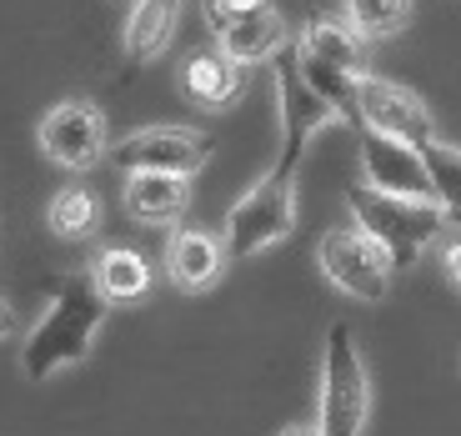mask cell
I'll return each instance as SVG.
<instances>
[{"instance_id": "6", "label": "cell", "mask_w": 461, "mask_h": 436, "mask_svg": "<svg viewBox=\"0 0 461 436\" xmlns=\"http://www.w3.org/2000/svg\"><path fill=\"white\" fill-rule=\"evenodd\" d=\"M316 266H321L326 281L351 301H386L392 271H396L392 256L381 251L357 221H351V226H331L321 241H316Z\"/></svg>"}, {"instance_id": "8", "label": "cell", "mask_w": 461, "mask_h": 436, "mask_svg": "<svg viewBox=\"0 0 461 436\" xmlns=\"http://www.w3.org/2000/svg\"><path fill=\"white\" fill-rule=\"evenodd\" d=\"M351 115H357V131H381V136L411 141V146H431L437 141V121H431V105L411 91V86L381 81V76H361L357 81V101H351Z\"/></svg>"}, {"instance_id": "13", "label": "cell", "mask_w": 461, "mask_h": 436, "mask_svg": "<svg viewBox=\"0 0 461 436\" xmlns=\"http://www.w3.org/2000/svg\"><path fill=\"white\" fill-rule=\"evenodd\" d=\"M191 201V176H171V171H131L121 186V206L131 221L140 226H171Z\"/></svg>"}, {"instance_id": "11", "label": "cell", "mask_w": 461, "mask_h": 436, "mask_svg": "<svg viewBox=\"0 0 461 436\" xmlns=\"http://www.w3.org/2000/svg\"><path fill=\"white\" fill-rule=\"evenodd\" d=\"M230 266V251H226V236L221 231H206V226H181L166 246V276H171L176 291H211L221 281V271Z\"/></svg>"}, {"instance_id": "7", "label": "cell", "mask_w": 461, "mask_h": 436, "mask_svg": "<svg viewBox=\"0 0 461 436\" xmlns=\"http://www.w3.org/2000/svg\"><path fill=\"white\" fill-rule=\"evenodd\" d=\"M35 141L46 150V161H56L60 171H91L111 156V136H105V115L95 101L86 95H70V101H56L41 126H35Z\"/></svg>"}, {"instance_id": "16", "label": "cell", "mask_w": 461, "mask_h": 436, "mask_svg": "<svg viewBox=\"0 0 461 436\" xmlns=\"http://www.w3.org/2000/svg\"><path fill=\"white\" fill-rule=\"evenodd\" d=\"M291 31H286V15L276 11V5H266V11L246 15V21H236L230 31L216 35V46L226 50L230 60H241V66H261V60H276L281 50H286Z\"/></svg>"}, {"instance_id": "3", "label": "cell", "mask_w": 461, "mask_h": 436, "mask_svg": "<svg viewBox=\"0 0 461 436\" xmlns=\"http://www.w3.org/2000/svg\"><path fill=\"white\" fill-rule=\"evenodd\" d=\"M371 412V381H366V361H361L357 332L346 322L326 326V346H321V436H361Z\"/></svg>"}, {"instance_id": "19", "label": "cell", "mask_w": 461, "mask_h": 436, "mask_svg": "<svg viewBox=\"0 0 461 436\" xmlns=\"http://www.w3.org/2000/svg\"><path fill=\"white\" fill-rule=\"evenodd\" d=\"M427 150V171H431V191L437 206L447 211V226H461V146L451 141H431Z\"/></svg>"}, {"instance_id": "24", "label": "cell", "mask_w": 461, "mask_h": 436, "mask_svg": "<svg viewBox=\"0 0 461 436\" xmlns=\"http://www.w3.org/2000/svg\"><path fill=\"white\" fill-rule=\"evenodd\" d=\"M281 436H321V426H286Z\"/></svg>"}, {"instance_id": "21", "label": "cell", "mask_w": 461, "mask_h": 436, "mask_svg": "<svg viewBox=\"0 0 461 436\" xmlns=\"http://www.w3.org/2000/svg\"><path fill=\"white\" fill-rule=\"evenodd\" d=\"M266 5H271V0H201V21H206L211 35H221L236 21H246V15L266 11Z\"/></svg>"}, {"instance_id": "22", "label": "cell", "mask_w": 461, "mask_h": 436, "mask_svg": "<svg viewBox=\"0 0 461 436\" xmlns=\"http://www.w3.org/2000/svg\"><path fill=\"white\" fill-rule=\"evenodd\" d=\"M441 261H447V281H451V286H461V236L447 246V256H441Z\"/></svg>"}, {"instance_id": "4", "label": "cell", "mask_w": 461, "mask_h": 436, "mask_svg": "<svg viewBox=\"0 0 461 436\" xmlns=\"http://www.w3.org/2000/svg\"><path fill=\"white\" fill-rule=\"evenodd\" d=\"M291 226H296V176H261L251 191L226 211V251L230 261H251V256L271 251L276 241H286Z\"/></svg>"}, {"instance_id": "9", "label": "cell", "mask_w": 461, "mask_h": 436, "mask_svg": "<svg viewBox=\"0 0 461 436\" xmlns=\"http://www.w3.org/2000/svg\"><path fill=\"white\" fill-rule=\"evenodd\" d=\"M211 146L216 141L206 131L191 126H140L131 136H121L111 146L115 171H171V176H196L211 161Z\"/></svg>"}, {"instance_id": "12", "label": "cell", "mask_w": 461, "mask_h": 436, "mask_svg": "<svg viewBox=\"0 0 461 436\" xmlns=\"http://www.w3.org/2000/svg\"><path fill=\"white\" fill-rule=\"evenodd\" d=\"M181 91L191 105H206V111H226L236 105V95L246 91V66L230 60L226 50H191L181 60Z\"/></svg>"}, {"instance_id": "14", "label": "cell", "mask_w": 461, "mask_h": 436, "mask_svg": "<svg viewBox=\"0 0 461 436\" xmlns=\"http://www.w3.org/2000/svg\"><path fill=\"white\" fill-rule=\"evenodd\" d=\"M296 56L312 60V66H326V70H346V76H366V35L357 31V25L336 21V15H326V21H312L301 25L296 35Z\"/></svg>"}, {"instance_id": "10", "label": "cell", "mask_w": 461, "mask_h": 436, "mask_svg": "<svg viewBox=\"0 0 461 436\" xmlns=\"http://www.w3.org/2000/svg\"><path fill=\"white\" fill-rule=\"evenodd\" d=\"M361 181L392 195H416V201H437L427 171V150L411 141L381 136V131H361Z\"/></svg>"}, {"instance_id": "5", "label": "cell", "mask_w": 461, "mask_h": 436, "mask_svg": "<svg viewBox=\"0 0 461 436\" xmlns=\"http://www.w3.org/2000/svg\"><path fill=\"white\" fill-rule=\"evenodd\" d=\"M276 115H281V156H276L281 176H296L301 161H306V150H312V141L326 126L341 121V111L306 81V70L296 60V46L276 56Z\"/></svg>"}, {"instance_id": "15", "label": "cell", "mask_w": 461, "mask_h": 436, "mask_svg": "<svg viewBox=\"0 0 461 436\" xmlns=\"http://www.w3.org/2000/svg\"><path fill=\"white\" fill-rule=\"evenodd\" d=\"M181 5L185 0H131L126 31H121V46H126L131 66H150V60L171 46L176 21H181Z\"/></svg>"}, {"instance_id": "17", "label": "cell", "mask_w": 461, "mask_h": 436, "mask_svg": "<svg viewBox=\"0 0 461 436\" xmlns=\"http://www.w3.org/2000/svg\"><path fill=\"white\" fill-rule=\"evenodd\" d=\"M91 276L111 301H140L150 291V261L136 246H105V251L95 256Z\"/></svg>"}, {"instance_id": "1", "label": "cell", "mask_w": 461, "mask_h": 436, "mask_svg": "<svg viewBox=\"0 0 461 436\" xmlns=\"http://www.w3.org/2000/svg\"><path fill=\"white\" fill-rule=\"evenodd\" d=\"M105 316H111V296L95 286L91 271H70L56 281V296H50L46 316L31 326L21 346V371L31 381H50L56 371L86 361L101 336Z\"/></svg>"}, {"instance_id": "20", "label": "cell", "mask_w": 461, "mask_h": 436, "mask_svg": "<svg viewBox=\"0 0 461 436\" xmlns=\"http://www.w3.org/2000/svg\"><path fill=\"white\" fill-rule=\"evenodd\" d=\"M341 15L366 41H386V35H402L411 25V0H341Z\"/></svg>"}, {"instance_id": "2", "label": "cell", "mask_w": 461, "mask_h": 436, "mask_svg": "<svg viewBox=\"0 0 461 436\" xmlns=\"http://www.w3.org/2000/svg\"><path fill=\"white\" fill-rule=\"evenodd\" d=\"M346 211L366 231L381 251L392 256L396 271H411L421 261L431 241L447 231V211L437 201H416V195H392V191H376V186H351L346 191Z\"/></svg>"}, {"instance_id": "18", "label": "cell", "mask_w": 461, "mask_h": 436, "mask_svg": "<svg viewBox=\"0 0 461 436\" xmlns=\"http://www.w3.org/2000/svg\"><path fill=\"white\" fill-rule=\"evenodd\" d=\"M50 231H56L60 241H91L95 231H101V195L91 186H60L50 195V211H46Z\"/></svg>"}, {"instance_id": "23", "label": "cell", "mask_w": 461, "mask_h": 436, "mask_svg": "<svg viewBox=\"0 0 461 436\" xmlns=\"http://www.w3.org/2000/svg\"><path fill=\"white\" fill-rule=\"evenodd\" d=\"M11 332H15V311L0 301V336H11Z\"/></svg>"}]
</instances>
